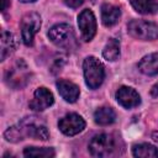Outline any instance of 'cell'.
<instances>
[{
    "label": "cell",
    "mask_w": 158,
    "mask_h": 158,
    "mask_svg": "<svg viewBox=\"0 0 158 158\" xmlns=\"http://www.w3.org/2000/svg\"><path fill=\"white\" fill-rule=\"evenodd\" d=\"M135 11L142 15L158 14V1L156 0H130Z\"/></svg>",
    "instance_id": "17"
},
{
    "label": "cell",
    "mask_w": 158,
    "mask_h": 158,
    "mask_svg": "<svg viewBox=\"0 0 158 158\" xmlns=\"http://www.w3.org/2000/svg\"><path fill=\"white\" fill-rule=\"evenodd\" d=\"M85 125L86 123L84 118L75 112L67 114L58 121V128L65 136H75L83 132L85 128Z\"/></svg>",
    "instance_id": "8"
},
{
    "label": "cell",
    "mask_w": 158,
    "mask_h": 158,
    "mask_svg": "<svg viewBox=\"0 0 158 158\" xmlns=\"http://www.w3.org/2000/svg\"><path fill=\"white\" fill-rule=\"evenodd\" d=\"M53 102H54V98H53L52 91H49L44 86H40L35 90L33 98L30 101L28 106L31 110L40 112V111H44L46 109L52 106Z\"/></svg>",
    "instance_id": "9"
},
{
    "label": "cell",
    "mask_w": 158,
    "mask_h": 158,
    "mask_svg": "<svg viewBox=\"0 0 158 158\" xmlns=\"http://www.w3.org/2000/svg\"><path fill=\"white\" fill-rule=\"evenodd\" d=\"M63 2H64L67 6L72 7V9H77V7H79V6H81V5L85 2V0H63Z\"/></svg>",
    "instance_id": "21"
},
{
    "label": "cell",
    "mask_w": 158,
    "mask_h": 158,
    "mask_svg": "<svg viewBox=\"0 0 158 158\" xmlns=\"http://www.w3.org/2000/svg\"><path fill=\"white\" fill-rule=\"evenodd\" d=\"M132 154L138 158H157L158 148L151 143H138L132 147Z\"/></svg>",
    "instance_id": "18"
},
{
    "label": "cell",
    "mask_w": 158,
    "mask_h": 158,
    "mask_svg": "<svg viewBox=\"0 0 158 158\" xmlns=\"http://www.w3.org/2000/svg\"><path fill=\"white\" fill-rule=\"evenodd\" d=\"M151 96L152 98H158V83H156L151 88Z\"/></svg>",
    "instance_id": "22"
},
{
    "label": "cell",
    "mask_w": 158,
    "mask_h": 158,
    "mask_svg": "<svg viewBox=\"0 0 158 158\" xmlns=\"http://www.w3.org/2000/svg\"><path fill=\"white\" fill-rule=\"evenodd\" d=\"M117 102L125 109H133L141 104L139 94L131 86H120L115 94Z\"/></svg>",
    "instance_id": "10"
},
{
    "label": "cell",
    "mask_w": 158,
    "mask_h": 158,
    "mask_svg": "<svg viewBox=\"0 0 158 158\" xmlns=\"http://www.w3.org/2000/svg\"><path fill=\"white\" fill-rule=\"evenodd\" d=\"M102 57L110 62L117 60L120 57V41L116 38H110L102 49Z\"/></svg>",
    "instance_id": "19"
},
{
    "label": "cell",
    "mask_w": 158,
    "mask_h": 158,
    "mask_svg": "<svg viewBox=\"0 0 158 158\" xmlns=\"http://www.w3.org/2000/svg\"><path fill=\"white\" fill-rule=\"evenodd\" d=\"M83 73H84V80L89 89L95 90L98 89L104 79H105V68L104 64L93 56H89L83 62Z\"/></svg>",
    "instance_id": "4"
},
{
    "label": "cell",
    "mask_w": 158,
    "mask_h": 158,
    "mask_svg": "<svg viewBox=\"0 0 158 158\" xmlns=\"http://www.w3.org/2000/svg\"><path fill=\"white\" fill-rule=\"evenodd\" d=\"M21 37L26 46H32L36 33L41 28V16L37 12H28L21 20Z\"/></svg>",
    "instance_id": "6"
},
{
    "label": "cell",
    "mask_w": 158,
    "mask_h": 158,
    "mask_svg": "<svg viewBox=\"0 0 158 158\" xmlns=\"http://www.w3.org/2000/svg\"><path fill=\"white\" fill-rule=\"evenodd\" d=\"M121 17V10L118 6L105 2L101 5V22L106 27H111L118 22Z\"/></svg>",
    "instance_id": "13"
},
{
    "label": "cell",
    "mask_w": 158,
    "mask_h": 158,
    "mask_svg": "<svg viewBox=\"0 0 158 158\" xmlns=\"http://www.w3.org/2000/svg\"><path fill=\"white\" fill-rule=\"evenodd\" d=\"M138 70L148 77H153L158 74V52L144 56L137 64Z\"/></svg>",
    "instance_id": "15"
},
{
    "label": "cell",
    "mask_w": 158,
    "mask_h": 158,
    "mask_svg": "<svg viewBox=\"0 0 158 158\" xmlns=\"http://www.w3.org/2000/svg\"><path fill=\"white\" fill-rule=\"evenodd\" d=\"M116 120V114L114 109L109 106H101L94 112V121L100 126H109Z\"/></svg>",
    "instance_id": "16"
},
{
    "label": "cell",
    "mask_w": 158,
    "mask_h": 158,
    "mask_svg": "<svg viewBox=\"0 0 158 158\" xmlns=\"http://www.w3.org/2000/svg\"><path fill=\"white\" fill-rule=\"evenodd\" d=\"M21 2H25V4H28V2H35L36 0H20Z\"/></svg>",
    "instance_id": "25"
},
{
    "label": "cell",
    "mask_w": 158,
    "mask_h": 158,
    "mask_svg": "<svg viewBox=\"0 0 158 158\" xmlns=\"http://www.w3.org/2000/svg\"><path fill=\"white\" fill-rule=\"evenodd\" d=\"M17 48V40L14 33L2 31L0 40V60L4 62Z\"/></svg>",
    "instance_id": "14"
},
{
    "label": "cell",
    "mask_w": 158,
    "mask_h": 158,
    "mask_svg": "<svg viewBox=\"0 0 158 158\" xmlns=\"http://www.w3.org/2000/svg\"><path fill=\"white\" fill-rule=\"evenodd\" d=\"M56 86H57L59 95L62 96V99L64 101L73 104L79 99V95H80L79 86L77 84H74L73 81L67 80V79H59V80H57Z\"/></svg>",
    "instance_id": "11"
},
{
    "label": "cell",
    "mask_w": 158,
    "mask_h": 158,
    "mask_svg": "<svg viewBox=\"0 0 158 158\" xmlns=\"http://www.w3.org/2000/svg\"><path fill=\"white\" fill-rule=\"evenodd\" d=\"M27 77L28 75L26 73V65L22 60H20L14 65V68L7 70L5 79L9 85H11L14 88H21V86H23V83H21V81L23 80L26 83Z\"/></svg>",
    "instance_id": "12"
},
{
    "label": "cell",
    "mask_w": 158,
    "mask_h": 158,
    "mask_svg": "<svg viewBox=\"0 0 158 158\" xmlns=\"http://www.w3.org/2000/svg\"><path fill=\"white\" fill-rule=\"evenodd\" d=\"M9 6V0H2V11H5Z\"/></svg>",
    "instance_id": "23"
},
{
    "label": "cell",
    "mask_w": 158,
    "mask_h": 158,
    "mask_svg": "<svg viewBox=\"0 0 158 158\" xmlns=\"http://www.w3.org/2000/svg\"><path fill=\"white\" fill-rule=\"evenodd\" d=\"M152 138H153V141H156V142H158V131H156V132H153V135H152Z\"/></svg>",
    "instance_id": "24"
},
{
    "label": "cell",
    "mask_w": 158,
    "mask_h": 158,
    "mask_svg": "<svg viewBox=\"0 0 158 158\" xmlns=\"http://www.w3.org/2000/svg\"><path fill=\"white\" fill-rule=\"evenodd\" d=\"M48 37L53 44L65 51H74L78 47V41L73 27L68 23H57L48 31Z\"/></svg>",
    "instance_id": "3"
},
{
    "label": "cell",
    "mask_w": 158,
    "mask_h": 158,
    "mask_svg": "<svg viewBox=\"0 0 158 158\" xmlns=\"http://www.w3.org/2000/svg\"><path fill=\"white\" fill-rule=\"evenodd\" d=\"M127 32L136 40L154 41L158 40V23L144 20H132L127 25Z\"/></svg>",
    "instance_id": "5"
},
{
    "label": "cell",
    "mask_w": 158,
    "mask_h": 158,
    "mask_svg": "<svg viewBox=\"0 0 158 158\" xmlns=\"http://www.w3.org/2000/svg\"><path fill=\"white\" fill-rule=\"evenodd\" d=\"M78 27L83 41L89 42L94 38L96 33V17L90 9H85L78 15Z\"/></svg>",
    "instance_id": "7"
},
{
    "label": "cell",
    "mask_w": 158,
    "mask_h": 158,
    "mask_svg": "<svg viewBox=\"0 0 158 158\" xmlns=\"http://www.w3.org/2000/svg\"><path fill=\"white\" fill-rule=\"evenodd\" d=\"M88 148L93 157L106 158L121 154L123 152V142L114 133H99L91 138Z\"/></svg>",
    "instance_id": "2"
},
{
    "label": "cell",
    "mask_w": 158,
    "mask_h": 158,
    "mask_svg": "<svg viewBox=\"0 0 158 158\" xmlns=\"http://www.w3.org/2000/svg\"><path fill=\"white\" fill-rule=\"evenodd\" d=\"M56 152L51 147H26L23 149L25 157H40V158H49L54 157Z\"/></svg>",
    "instance_id": "20"
},
{
    "label": "cell",
    "mask_w": 158,
    "mask_h": 158,
    "mask_svg": "<svg viewBox=\"0 0 158 158\" xmlns=\"http://www.w3.org/2000/svg\"><path fill=\"white\" fill-rule=\"evenodd\" d=\"M6 141L9 142H20L23 137H32L35 139L47 141L49 138V132L47 126L37 121V117H25L19 122V125L9 127L4 133Z\"/></svg>",
    "instance_id": "1"
}]
</instances>
